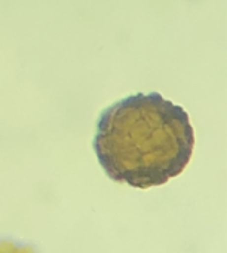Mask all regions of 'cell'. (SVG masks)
I'll use <instances>...</instances> for the list:
<instances>
[{
  "instance_id": "obj_2",
  "label": "cell",
  "mask_w": 227,
  "mask_h": 253,
  "mask_svg": "<svg viewBox=\"0 0 227 253\" xmlns=\"http://www.w3.org/2000/svg\"><path fill=\"white\" fill-rule=\"evenodd\" d=\"M0 253H33L32 249H21V247H15L14 244L9 243H2L0 244Z\"/></svg>"
},
{
  "instance_id": "obj_1",
  "label": "cell",
  "mask_w": 227,
  "mask_h": 253,
  "mask_svg": "<svg viewBox=\"0 0 227 253\" xmlns=\"http://www.w3.org/2000/svg\"><path fill=\"white\" fill-rule=\"evenodd\" d=\"M92 145L111 180L147 189L183 173L195 134L181 106L158 92L135 94L102 110Z\"/></svg>"
}]
</instances>
